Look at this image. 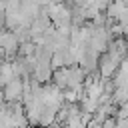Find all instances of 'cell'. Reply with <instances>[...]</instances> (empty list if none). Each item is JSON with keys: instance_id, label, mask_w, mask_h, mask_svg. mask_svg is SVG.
Returning a JSON list of instances; mask_svg holds the SVG:
<instances>
[{"instance_id": "obj_1", "label": "cell", "mask_w": 128, "mask_h": 128, "mask_svg": "<svg viewBox=\"0 0 128 128\" xmlns=\"http://www.w3.org/2000/svg\"><path fill=\"white\" fill-rule=\"evenodd\" d=\"M24 90H26V82L22 78H16L4 86V98L8 102H20L24 98Z\"/></svg>"}]
</instances>
